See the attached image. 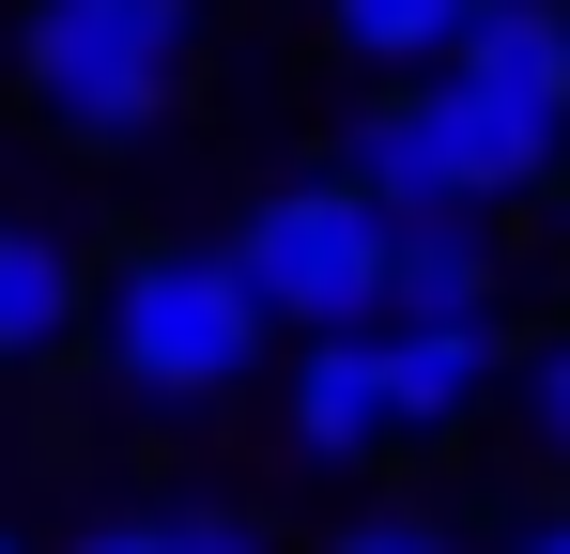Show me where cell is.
<instances>
[{
    "label": "cell",
    "instance_id": "obj_12",
    "mask_svg": "<svg viewBox=\"0 0 570 554\" xmlns=\"http://www.w3.org/2000/svg\"><path fill=\"white\" fill-rule=\"evenodd\" d=\"M324 554H478V540L448 524V508H355V524H340Z\"/></svg>",
    "mask_w": 570,
    "mask_h": 554
},
{
    "label": "cell",
    "instance_id": "obj_1",
    "mask_svg": "<svg viewBox=\"0 0 570 554\" xmlns=\"http://www.w3.org/2000/svg\"><path fill=\"white\" fill-rule=\"evenodd\" d=\"M556 170H570V123H524V108H493L463 78L371 92L355 139H340V185L371 216H493V200H540Z\"/></svg>",
    "mask_w": 570,
    "mask_h": 554
},
{
    "label": "cell",
    "instance_id": "obj_16",
    "mask_svg": "<svg viewBox=\"0 0 570 554\" xmlns=\"http://www.w3.org/2000/svg\"><path fill=\"white\" fill-rule=\"evenodd\" d=\"M0 554H16V540H0Z\"/></svg>",
    "mask_w": 570,
    "mask_h": 554
},
{
    "label": "cell",
    "instance_id": "obj_11",
    "mask_svg": "<svg viewBox=\"0 0 570 554\" xmlns=\"http://www.w3.org/2000/svg\"><path fill=\"white\" fill-rule=\"evenodd\" d=\"M509 416H524V447H540V462H570V339L509 355Z\"/></svg>",
    "mask_w": 570,
    "mask_h": 554
},
{
    "label": "cell",
    "instance_id": "obj_15",
    "mask_svg": "<svg viewBox=\"0 0 570 554\" xmlns=\"http://www.w3.org/2000/svg\"><path fill=\"white\" fill-rule=\"evenodd\" d=\"M509 554H570V508H540V524H524V540H509Z\"/></svg>",
    "mask_w": 570,
    "mask_h": 554
},
{
    "label": "cell",
    "instance_id": "obj_3",
    "mask_svg": "<svg viewBox=\"0 0 570 554\" xmlns=\"http://www.w3.org/2000/svg\"><path fill=\"white\" fill-rule=\"evenodd\" d=\"M186 31H200V0H31L16 78H31V108H47L62 139L124 155V139H155V123H170Z\"/></svg>",
    "mask_w": 570,
    "mask_h": 554
},
{
    "label": "cell",
    "instance_id": "obj_2",
    "mask_svg": "<svg viewBox=\"0 0 570 554\" xmlns=\"http://www.w3.org/2000/svg\"><path fill=\"white\" fill-rule=\"evenodd\" d=\"M216 263H232V293L263 308V339H371V324H385V216L340 170L263 185V200L232 216Z\"/></svg>",
    "mask_w": 570,
    "mask_h": 554
},
{
    "label": "cell",
    "instance_id": "obj_14",
    "mask_svg": "<svg viewBox=\"0 0 570 554\" xmlns=\"http://www.w3.org/2000/svg\"><path fill=\"white\" fill-rule=\"evenodd\" d=\"M62 554H170V540H155V524H78Z\"/></svg>",
    "mask_w": 570,
    "mask_h": 554
},
{
    "label": "cell",
    "instance_id": "obj_4",
    "mask_svg": "<svg viewBox=\"0 0 570 554\" xmlns=\"http://www.w3.org/2000/svg\"><path fill=\"white\" fill-rule=\"evenodd\" d=\"M94 339H108V369H124L139 400H232L247 369L278 355L216 247H139V263L94 293Z\"/></svg>",
    "mask_w": 570,
    "mask_h": 554
},
{
    "label": "cell",
    "instance_id": "obj_10",
    "mask_svg": "<svg viewBox=\"0 0 570 554\" xmlns=\"http://www.w3.org/2000/svg\"><path fill=\"white\" fill-rule=\"evenodd\" d=\"M463 16H478V0H324V31H340L355 62H385V78H448Z\"/></svg>",
    "mask_w": 570,
    "mask_h": 554
},
{
    "label": "cell",
    "instance_id": "obj_6",
    "mask_svg": "<svg viewBox=\"0 0 570 554\" xmlns=\"http://www.w3.org/2000/svg\"><path fill=\"white\" fill-rule=\"evenodd\" d=\"M509 308V247L478 216H385V324H493Z\"/></svg>",
    "mask_w": 570,
    "mask_h": 554
},
{
    "label": "cell",
    "instance_id": "obj_17",
    "mask_svg": "<svg viewBox=\"0 0 570 554\" xmlns=\"http://www.w3.org/2000/svg\"><path fill=\"white\" fill-rule=\"evenodd\" d=\"M556 16H570V0H556Z\"/></svg>",
    "mask_w": 570,
    "mask_h": 554
},
{
    "label": "cell",
    "instance_id": "obj_7",
    "mask_svg": "<svg viewBox=\"0 0 570 554\" xmlns=\"http://www.w3.org/2000/svg\"><path fill=\"white\" fill-rule=\"evenodd\" d=\"M448 78L493 92V108H524V123H570V16L556 0H478L463 47H448Z\"/></svg>",
    "mask_w": 570,
    "mask_h": 554
},
{
    "label": "cell",
    "instance_id": "obj_9",
    "mask_svg": "<svg viewBox=\"0 0 570 554\" xmlns=\"http://www.w3.org/2000/svg\"><path fill=\"white\" fill-rule=\"evenodd\" d=\"M78 308H94V277H78V247H62L47 216H0V369L62 355V339H78Z\"/></svg>",
    "mask_w": 570,
    "mask_h": 554
},
{
    "label": "cell",
    "instance_id": "obj_5",
    "mask_svg": "<svg viewBox=\"0 0 570 554\" xmlns=\"http://www.w3.org/2000/svg\"><path fill=\"white\" fill-rule=\"evenodd\" d=\"M371 355H385V432L401 447H432V432L509 400V339L493 324H371Z\"/></svg>",
    "mask_w": 570,
    "mask_h": 554
},
{
    "label": "cell",
    "instance_id": "obj_8",
    "mask_svg": "<svg viewBox=\"0 0 570 554\" xmlns=\"http://www.w3.org/2000/svg\"><path fill=\"white\" fill-rule=\"evenodd\" d=\"M278 416H293V447L324 462H385L401 432H385V355L371 339H293V385H278Z\"/></svg>",
    "mask_w": 570,
    "mask_h": 554
},
{
    "label": "cell",
    "instance_id": "obj_13",
    "mask_svg": "<svg viewBox=\"0 0 570 554\" xmlns=\"http://www.w3.org/2000/svg\"><path fill=\"white\" fill-rule=\"evenodd\" d=\"M155 540H170V554H278L263 508H155Z\"/></svg>",
    "mask_w": 570,
    "mask_h": 554
}]
</instances>
